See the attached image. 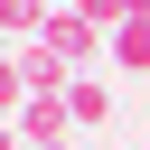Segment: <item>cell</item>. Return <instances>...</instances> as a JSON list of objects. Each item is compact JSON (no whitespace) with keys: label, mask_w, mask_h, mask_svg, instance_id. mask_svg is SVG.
Here are the masks:
<instances>
[{"label":"cell","mask_w":150,"mask_h":150,"mask_svg":"<svg viewBox=\"0 0 150 150\" xmlns=\"http://www.w3.org/2000/svg\"><path fill=\"white\" fill-rule=\"evenodd\" d=\"M38 47H47V56H56V66H75V75H94V56H103V47H112V38H103V28H94V19H84V9H56V19H47V28H38Z\"/></svg>","instance_id":"obj_1"},{"label":"cell","mask_w":150,"mask_h":150,"mask_svg":"<svg viewBox=\"0 0 150 150\" xmlns=\"http://www.w3.org/2000/svg\"><path fill=\"white\" fill-rule=\"evenodd\" d=\"M19 141H28V150H47V141H75V112H66V94H28V112H19Z\"/></svg>","instance_id":"obj_2"},{"label":"cell","mask_w":150,"mask_h":150,"mask_svg":"<svg viewBox=\"0 0 150 150\" xmlns=\"http://www.w3.org/2000/svg\"><path fill=\"white\" fill-rule=\"evenodd\" d=\"M66 112H75V131H103V122H112V84H103V75H75V84H66Z\"/></svg>","instance_id":"obj_3"},{"label":"cell","mask_w":150,"mask_h":150,"mask_svg":"<svg viewBox=\"0 0 150 150\" xmlns=\"http://www.w3.org/2000/svg\"><path fill=\"white\" fill-rule=\"evenodd\" d=\"M103 56H112L122 75H150V9H131V19L112 28V47H103Z\"/></svg>","instance_id":"obj_4"},{"label":"cell","mask_w":150,"mask_h":150,"mask_svg":"<svg viewBox=\"0 0 150 150\" xmlns=\"http://www.w3.org/2000/svg\"><path fill=\"white\" fill-rule=\"evenodd\" d=\"M28 112V75H19V47L0 56V122H19Z\"/></svg>","instance_id":"obj_5"},{"label":"cell","mask_w":150,"mask_h":150,"mask_svg":"<svg viewBox=\"0 0 150 150\" xmlns=\"http://www.w3.org/2000/svg\"><path fill=\"white\" fill-rule=\"evenodd\" d=\"M66 9H84V19H94V28H103V38H112V28H122V19H131V0H66Z\"/></svg>","instance_id":"obj_6"},{"label":"cell","mask_w":150,"mask_h":150,"mask_svg":"<svg viewBox=\"0 0 150 150\" xmlns=\"http://www.w3.org/2000/svg\"><path fill=\"white\" fill-rule=\"evenodd\" d=\"M0 150H28V141H19V122H0Z\"/></svg>","instance_id":"obj_7"},{"label":"cell","mask_w":150,"mask_h":150,"mask_svg":"<svg viewBox=\"0 0 150 150\" xmlns=\"http://www.w3.org/2000/svg\"><path fill=\"white\" fill-rule=\"evenodd\" d=\"M47 150H75V141H47Z\"/></svg>","instance_id":"obj_8"},{"label":"cell","mask_w":150,"mask_h":150,"mask_svg":"<svg viewBox=\"0 0 150 150\" xmlns=\"http://www.w3.org/2000/svg\"><path fill=\"white\" fill-rule=\"evenodd\" d=\"M0 56H9V28H0Z\"/></svg>","instance_id":"obj_9"},{"label":"cell","mask_w":150,"mask_h":150,"mask_svg":"<svg viewBox=\"0 0 150 150\" xmlns=\"http://www.w3.org/2000/svg\"><path fill=\"white\" fill-rule=\"evenodd\" d=\"M47 9H66V0H47Z\"/></svg>","instance_id":"obj_10"},{"label":"cell","mask_w":150,"mask_h":150,"mask_svg":"<svg viewBox=\"0 0 150 150\" xmlns=\"http://www.w3.org/2000/svg\"><path fill=\"white\" fill-rule=\"evenodd\" d=\"M141 150H150V141H141Z\"/></svg>","instance_id":"obj_11"}]
</instances>
